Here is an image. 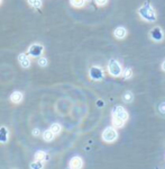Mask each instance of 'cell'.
Instances as JSON below:
<instances>
[{"mask_svg":"<svg viewBox=\"0 0 165 169\" xmlns=\"http://www.w3.org/2000/svg\"><path fill=\"white\" fill-rule=\"evenodd\" d=\"M138 14L142 17L143 19H145L147 22H155L156 20V14L155 11L153 10L152 7H149L148 5H145L140 7L138 9Z\"/></svg>","mask_w":165,"mask_h":169,"instance_id":"obj_1","label":"cell"},{"mask_svg":"<svg viewBox=\"0 0 165 169\" xmlns=\"http://www.w3.org/2000/svg\"><path fill=\"white\" fill-rule=\"evenodd\" d=\"M108 71L112 77H119L123 73V69H121L120 63L115 59H111L108 63Z\"/></svg>","mask_w":165,"mask_h":169,"instance_id":"obj_2","label":"cell"},{"mask_svg":"<svg viewBox=\"0 0 165 169\" xmlns=\"http://www.w3.org/2000/svg\"><path fill=\"white\" fill-rule=\"evenodd\" d=\"M117 138H118V133L114 127H107L105 131L102 132V140L105 142H108V143L114 142Z\"/></svg>","mask_w":165,"mask_h":169,"instance_id":"obj_3","label":"cell"},{"mask_svg":"<svg viewBox=\"0 0 165 169\" xmlns=\"http://www.w3.org/2000/svg\"><path fill=\"white\" fill-rule=\"evenodd\" d=\"M112 116L118 117V118H120V120H123L124 122H126V121L128 120V113H127V111H126L123 106L117 105V106H115L114 109H112Z\"/></svg>","mask_w":165,"mask_h":169,"instance_id":"obj_4","label":"cell"},{"mask_svg":"<svg viewBox=\"0 0 165 169\" xmlns=\"http://www.w3.org/2000/svg\"><path fill=\"white\" fill-rule=\"evenodd\" d=\"M89 75H90V78L92 80H96V81H99L103 78V71L101 69L100 67H92L90 71H89Z\"/></svg>","mask_w":165,"mask_h":169,"instance_id":"obj_5","label":"cell"},{"mask_svg":"<svg viewBox=\"0 0 165 169\" xmlns=\"http://www.w3.org/2000/svg\"><path fill=\"white\" fill-rule=\"evenodd\" d=\"M163 32H162V29L160 27H154L153 29L151 31V37L155 41V42H160L163 40Z\"/></svg>","mask_w":165,"mask_h":169,"instance_id":"obj_6","label":"cell"},{"mask_svg":"<svg viewBox=\"0 0 165 169\" xmlns=\"http://www.w3.org/2000/svg\"><path fill=\"white\" fill-rule=\"evenodd\" d=\"M71 169H81L83 167V161L80 157H73L70 161Z\"/></svg>","mask_w":165,"mask_h":169,"instance_id":"obj_7","label":"cell"},{"mask_svg":"<svg viewBox=\"0 0 165 169\" xmlns=\"http://www.w3.org/2000/svg\"><path fill=\"white\" fill-rule=\"evenodd\" d=\"M42 52H43V47L41 45H38V44H34V45H32V46L29 47V54L32 56L41 55Z\"/></svg>","mask_w":165,"mask_h":169,"instance_id":"obj_8","label":"cell"},{"mask_svg":"<svg viewBox=\"0 0 165 169\" xmlns=\"http://www.w3.org/2000/svg\"><path fill=\"white\" fill-rule=\"evenodd\" d=\"M18 60H19V62H20V64H22L24 68H28V67H29V64H30V62H29V59H28L27 55H26V54H24V53L19 54Z\"/></svg>","mask_w":165,"mask_h":169,"instance_id":"obj_9","label":"cell"},{"mask_svg":"<svg viewBox=\"0 0 165 169\" xmlns=\"http://www.w3.org/2000/svg\"><path fill=\"white\" fill-rule=\"evenodd\" d=\"M10 99H11V102H13V103L18 104L23 100V94H22V93H19V91H15V93L11 94Z\"/></svg>","mask_w":165,"mask_h":169,"instance_id":"obj_10","label":"cell"},{"mask_svg":"<svg viewBox=\"0 0 165 169\" xmlns=\"http://www.w3.org/2000/svg\"><path fill=\"white\" fill-rule=\"evenodd\" d=\"M8 141V130L6 127H0V143H6Z\"/></svg>","mask_w":165,"mask_h":169,"instance_id":"obj_11","label":"cell"},{"mask_svg":"<svg viewBox=\"0 0 165 169\" xmlns=\"http://www.w3.org/2000/svg\"><path fill=\"white\" fill-rule=\"evenodd\" d=\"M115 36L117 38H124L126 37V35H127V31H126V28L124 27H118V28H116L115 29Z\"/></svg>","mask_w":165,"mask_h":169,"instance_id":"obj_12","label":"cell"},{"mask_svg":"<svg viewBox=\"0 0 165 169\" xmlns=\"http://www.w3.org/2000/svg\"><path fill=\"white\" fill-rule=\"evenodd\" d=\"M53 138H54V133L51 131V130H47V131H45L43 133V139L45 141H52Z\"/></svg>","mask_w":165,"mask_h":169,"instance_id":"obj_13","label":"cell"},{"mask_svg":"<svg viewBox=\"0 0 165 169\" xmlns=\"http://www.w3.org/2000/svg\"><path fill=\"white\" fill-rule=\"evenodd\" d=\"M112 124H114V126L115 127H123L124 126L125 122L123 121V120H120V118L112 116Z\"/></svg>","mask_w":165,"mask_h":169,"instance_id":"obj_14","label":"cell"},{"mask_svg":"<svg viewBox=\"0 0 165 169\" xmlns=\"http://www.w3.org/2000/svg\"><path fill=\"white\" fill-rule=\"evenodd\" d=\"M124 102L125 103H132L133 102V99H134V95L133 93H130V91H126L124 94Z\"/></svg>","mask_w":165,"mask_h":169,"instance_id":"obj_15","label":"cell"},{"mask_svg":"<svg viewBox=\"0 0 165 169\" xmlns=\"http://www.w3.org/2000/svg\"><path fill=\"white\" fill-rule=\"evenodd\" d=\"M43 167H44V164L42 161H38V160L30 164V169H43Z\"/></svg>","mask_w":165,"mask_h":169,"instance_id":"obj_16","label":"cell"},{"mask_svg":"<svg viewBox=\"0 0 165 169\" xmlns=\"http://www.w3.org/2000/svg\"><path fill=\"white\" fill-rule=\"evenodd\" d=\"M46 157V153H45V151H37L36 153H35V159L38 160V161H42V160H44V158Z\"/></svg>","mask_w":165,"mask_h":169,"instance_id":"obj_17","label":"cell"},{"mask_svg":"<svg viewBox=\"0 0 165 169\" xmlns=\"http://www.w3.org/2000/svg\"><path fill=\"white\" fill-rule=\"evenodd\" d=\"M51 131L53 132L54 134L60 133L61 132V125L59 124V123H54V124H52V126H51Z\"/></svg>","mask_w":165,"mask_h":169,"instance_id":"obj_18","label":"cell"},{"mask_svg":"<svg viewBox=\"0 0 165 169\" xmlns=\"http://www.w3.org/2000/svg\"><path fill=\"white\" fill-rule=\"evenodd\" d=\"M132 77H133V71H132V69H129V68L125 69L124 70V78L125 79H130Z\"/></svg>","mask_w":165,"mask_h":169,"instance_id":"obj_19","label":"cell"},{"mask_svg":"<svg viewBox=\"0 0 165 169\" xmlns=\"http://www.w3.org/2000/svg\"><path fill=\"white\" fill-rule=\"evenodd\" d=\"M84 1L85 0H71V4L74 6V7H82L84 5Z\"/></svg>","mask_w":165,"mask_h":169,"instance_id":"obj_20","label":"cell"},{"mask_svg":"<svg viewBox=\"0 0 165 169\" xmlns=\"http://www.w3.org/2000/svg\"><path fill=\"white\" fill-rule=\"evenodd\" d=\"M28 2H29L32 6H34V7H36V8H39V7L42 6L41 0H28Z\"/></svg>","mask_w":165,"mask_h":169,"instance_id":"obj_21","label":"cell"},{"mask_svg":"<svg viewBox=\"0 0 165 169\" xmlns=\"http://www.w3.org/2000/svg\"><path fill=\"white\" fill-rule=\"evenodd\" d=\"M158 111H160L161 114L165 115V102H162V103L158 105Z\"/></svg>","mask_w":165,"mask_h":169,"instance_id":"obj_22","label":"cell"},{"mask_svg":"<svg viewBox=\"0 0 165 169\" xmlns=\"http://www.w3.org/2000/svg\"><path fill=\"white\" fill-rule=\"evenodd\" d=\"M38 64L41 67H45L47 64V60H46L45 58H41L39 60H38Z\"/></svg>","mask_w":165,"mask_h":169,"instance_id":"obj_23","label":"cell"},{"mask_svg":"<svg viewBox=\"0 0 165 169\" xmlns=\"http://www.w3.org/2000/svg\"><path fill=\"white\" fill-rule=\"evenodd\" d=\"M107 1H108V0H96V2H97V4H98L99 6L106 5V4H107Z\"/></svg>","mask_w":165,"mask_h":169,"instance_id":"obj_24","label":"cell"},{"mask_svg":"<svg viewBox=\"0 0 165 169\" xmlns=\"http://www.w3.org/2000/svg\"><path fill=\"white\" fill-rule=\"evenodd\" d=\"M33 134L35 136H38L39 134H41V130H38V129H34L33 130Z\"/></svg>","mask_w":165,"mask_h":169,"instance_id":"obj_25","label":"cell"},{"mask_svg":"<svg viewBox=\"0 0 165 169\" xmlns=\"http://www.w3.org/2000/svg\"><path fill=\"white\" fill-rule=\"evenodd\" d=\"M97 105H98V107H102V106H103V102H102V100H98V102H97Z\"/></svg>","mask_w":165,"mask_h":169,"instance_id":"obj_26","label":"cell"},{"mask_svg":"<svg viewBox=\"0 0 165 169\" xmlns=\"http://www.w3.org/2000/svg\"><path fill=\"white\" fill-rule=\"evenodd\" d=\"M162 70L165 71V60L163 61V63H162Z\"/></svg>","mask_w":165,"mask_h":169,"instance_id":"obj_27","label":"cell"},{"mask_svg":"<svg viewBox=\"0 0 165 169\" xmlns=\"http://www.w3.org/2000/svg\"><path fill=\"white\" fill-rule=\"evenodd\" d=\"M66 169H71V167H69V168H66Z\"/></svg>","mask_w":165,"mask_h":169,"instance_id":"obj_28","label":"cell"},{"mask_svg":"<svg viewBox=\"0 0 165 169\" xmlns=\"http://www.w3.org/2000/svg\"><path fill=\"white\" fill-rule=\"evenodd\" d=\"M0 2H1V0H0Z\"/></svg>","mask_w":165,"mask_h":169,"instance_id":"obj_29","label":"cell"}]
</instances>
